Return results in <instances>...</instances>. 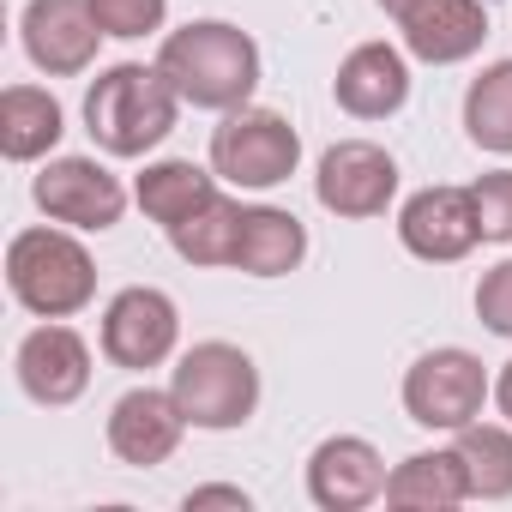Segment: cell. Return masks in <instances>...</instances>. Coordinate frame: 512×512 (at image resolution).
<instances>
[{
  "label": "cell",
  "instance_id": "1",
  "mask_svg": "<svg viewBox=\"0 0 512 512\" xmlns=\"http://www.w3.org/2000/svg\"><path fill=\"white\" fill-rule=\"evenodd\" d=\"M157 67L187 109H211V115H229L260 91V43L229 19H193L169 31Z\"/></svg>",
  "mask_w": 512,
  "mask_h": 512
},
{
  "label": "cell",
  "instance_id": "2",
  "mask_svg": "<svg viewBox=\"0 0 512 512\" xmlns=\"http://www.w3.org/2000/svg\"><path fill=\"white\" fill-rule=\"evenodd\" d=\"M175 115H181V97L163 79V67L115 61L85 91V133L109 157H145V151H157L175 133Z\"/></svg>",
  "mask_w": 512,
  "mask_h": 512
},
{
  "label": "cell",
  "instance_id": "3",
  "mask_svg": "<svg viewBox=\"0 0 512 512\" xmlns=\"http://www.w3.org/2000/svg\"><path fill=\"white\" fill-rule=\"evenodd\" d=\"M7 290L37 320H73L97 302V260L73 229H19L7 241Z\"/></svg>",
  "mask_w": 512,
  "mask_h": 512
},
{
  "label": "cell",
  "instance_id": "4",
  "mask_svg": "<svg viewBox=\"0 0 512 512\" xmlns=\"http://www.w3.org/2000/svg\"><path fill=\"white\" fill-rule=\"evenodd\" d=\"M169 392H175L187 428L229 434V428H247L253 410H260V368H253V356L241 344L205 338V344L181 350V362L169 368Z\"/></svg>",
  "mask_w": 512,
  "mask_h": 512
},
{
  "label": "cell",
  "instance_id": "5",
  "mask_svg": "<svg viewBox=\"0 0 512 512\" xmlns=\"http://www.w3.org/2000/svg\"><path fill=\"white\" fill-rule=\"evenodd\" d=\"M302 163V133L278 115V109H229L217 127H211V169L217 181L229 187H247V193H266V187H284Z\"/></svg>",
  "mask_w": 512,
  "mask_h": 512
},
{
  "label": "cell",
  "instance_id": "6",
  "mask_svg": "<svg viewBox=\"0 0 512 512\" xmlns=\"http://www.w3.org/2000/svg\"><path fill=\"white\" fill-rule=\"evenodd\" d=\"M488 392L494 386H488L482 356L446 344V350H428V356L410 362V374H404V416L416 428H428V434H458V428H470L482 416Z\"/></svg>",
  "mask_w": 512,
  "mask_h": 512
},
{
  "label": "cell",
  "instance_id": "7",
  "mask_svg": "<svg viewBox=\"0 0 512 512\" xmlns=\"http://www.w3.org/2000/svg\"><path fill=\"white\" fill-rule=\"evenodd\" d=\"M31 199L49 223H67V229H115L121 211H127V187L115 169H103L97 157H49L43 175L31 181Z\"/></svg>",
  "mask_w": 512,
  "mask_h": 512
},
{
  "label": "cell",
  "instance_id": "8",
  "mask_svg": "<svg viewBox=\"0 0 512 512\" xmlns=\"http://www.w3.org/2000/svg\"><path fill=\"white\" fill-rule=\"evenodd\" d=\"M314 199L332 217H386V205L398 199V157L374 139H338L320 157Z\"/></svg>",
  "mask_w": 512,
  "mask_h": 512
},
{
  "label": "cell",
  "instance_id": "9",
  "mask_svg": "<svg viewBox=\"0 0 512 512\" xmlns=\"http://www.w3.org/2000/svg\"><path fill=\"white\" fill-rule=\"evenodd\" d=\"M175 344H181V314L163 290L133 284L103 308V356L115 368H127V374L163 368L175 356Z\"/></svg>",
  "mask_w": 512,
  "mask_h": 512
},
{
  "label": "cell",
  "instance_id": "10",
  "mask_svg": "<svg viewBox=\"0 0 512 512\" xmlns=\"http://www.w3.org/2000/svg\"><path fill=\"white\" fill-rule=\"evenodd\" d=\"M380 13L404 31V49L428 67H458L488 37L482 0H380Z\"/></svg>",
  "mask_w": 512,
  "mask_h": 512
},
{
  "label": "cell",
  "instance_id": "11",
  "mask_svg": "<svg viewBox=\"0 0 512 512\" xmlns=\"http://www.w3.org/2000/svg\"><path fill=\"white\" fill-rule=\"evenodd\" d=\"M398 241H404V253H416L428 266L464 260V253L482 241L470 187H422V193H410L404 211H398Z\"/></svg>",
  "mask_w": 512,
  "mask_h": 512
},
{
  "label": "cell",
  "instance_id": "12",
  "mask_svg": "<svg viewBox=\"0 0 512 512\" xmlns=\"http://www.w3.org/2000/svg\"><path fill=\"white\" fill-rule=\"evenodd\" d=\"M19 37H25V55H31L37 73L73 79L97 61L103 25L91 13V0H31L25 19H19Z\"/></svg>",
  "mask_w": 512,
  "mask_h": 512
},
{
  "label": "cell",
  "instance_id": "13",
  "mask_svg": "<svg viewBox=\"0 0 512 512\" xmlns=\"http://www.w3.org/2000/svg\"><path fill=\"white\" fill-rule=\"evenodd\" d=\"M386 458L374 452V440L362 434H332L314 446L308 458V500L320 512H362L374 500H386Z\"/></svg>",
  "mask_w": 512,
  "mask_h": 512
},
{
  "label": "cell",
  "instance_id": "14",
  "mask_svg": "<svg viewBox=\"0 0 512 512\" xmlns=\"http://www.w3.org/2000/svg\"><path fill=\"white\" fill-rule=\"evenodd\" d=\"M13 368H19V386H25L31 404L61 410V404H73V398H85V386H91V344H85L73 326L49 320V326L25 332Z\"/></svg>",
  "mask_w": 512,
  "mask_h": 512
},
{
  "label": "cell",
  "instance_id": "15",
  "mask_svg": "<svg viewBox=\"0 0 512 512\" xmlns=\"http://www.w3.org/2000/svg\"><path fill=\"white\" fill-rule=\"evenodd\" d=\"M181 434H187V416H181L175 392L133 386V392H121L115 410H109V452H115L121 464H133V470L169 464L175 446H181Z\"/></svg>",
  "mask_w": 512,
  "mask_h": 512
},
{
  "label": "cell",
  "instance_id": "16",
  "mask_svg": "<svg viewBox=\"0 0 512 512\" xmlns=\"http://www.w3.org/2000/svg\"><path fill=\"white\" fill-rule=\"evenodd\" d=\"M332 97L344 115L356 121H386L410 103V61L404 49L392 43H356L344 61H338V79H332Z\"/></svg>",
  "mask_w": 512,
  "mask_h": 512
},
{
  "label": "cell",
  "instance_id": "17",
  "mask_svg": "<svg viewBox=\"0 0 512 512\" xmlns=\"http://www.w3.org/2000/svg\"><path fill=\"white\" fill-rule=\"evenodd\" d=\"M308 260V229L284 205H247L241 211V241H235V272L247 278H290Z\"/></svg>",
  "mask_w": 512,
  "mask_h": 512
},
{
  "label": "cell",
  "instance_id": "18",
  "mask_svg": "<svg viewBox=\"0 0 512 512\" xmlns=\"http://www.w3.org/2000/svg\"><path fill=\"white\" fill-rule=\"evenodd\" d=\"M470 500V476L458 446H434V452H410L404 464H392L386 476V506L398 512H452Z\"/></svg>",
  "mask_w": 512,
  "mask_h": 512
},
{
  "label": "cell",
  "instance_id": "19",
  "mask_svg": "<svg viewBox=\"0 0 512 512\" xmlns=\"http://www.w3.org/2000/svg\"><path fill=\"white\" fill-rule=\"evenodd\" d=\"M223 187H217V169H199L193 157H157V163H145L139 169V181H133V199H139V211L151 217V223H163V229H175V223H187L199 205H211Z\"/></svg>",
  "mask_w": 512,
  "mask_h": 512
},
{
  "label": "cell",
  "instance_id": "20",
  "mask_svg": "<svg viewBox=\"0 0 512 512\" xmlns=\"http://www.w3.org/2000/svg\"><path fill=\"white\" fill-rule=\"evenodd\" d=\"M67 115L43 85H7L0 91V151L13 163H37L61 145Z\"/></svg>",
  "mask_w": 512,
  "mask_h": 512
},
{
  "label": "cell",
  "instance_id": "21",
  "mask_svg": "<svg viewBox=\"0 0 512 512\" xmlns=\"http://www.w3.org/2000/svg\"><path fill=\"white\" fill-rule=\"evenodd\" d=\"M464 133L476 151L512 157V61H488L464 91Z\"/></svg>",
  "mask_w": 512,
  "mask_h": 512
},
{
  "label": "cell",
  "instance_id": "22",
  "mask_svg": "<svg viewBox=\"0 0 512 512\" xmlns=\"http://www.w3.org/2000/svg\"><path fill=\"white\" fill-rule=\"evenodd\" d=\"M464 476H470V500H512V422H470L452 434Z\"/></svg>",
  "mask_w": 512,
  "mask_h": 512
},
{
  "label": "cell",
  "instance_id": "23",
  "mask_svg": "<svg viewBox=\"0 0 512 512\" xmlns=\"http://www.w3.org/2000/svg\"><path fill=\"white\" fill-rule=\"evenodd\" d=\"M241 211L229 193H217L211 205H199L187 223L169 229V247L181 253L187 266H235V241H241Z\"/></svg>",
  "mask_w": 512,
  "mask_h": 512
},
{
  "label": "cell",
  "instance_id": "24",
  "mask_svg": "<svg viewBox=\"0 0 512 512\" xmlns=\"http://www.w3.org/2000/svg\"><path fill=\"white\" fill-rule=\"evenodd\" d=\"M91 13H97L103 37H121V43H133V37H151V31H163V19H169V0H91Z\"/></svg>",
  "mask_w": 512,
  "mask_h": 512
},
{
  "label": "cell",
  "instance_id": "25",
  "mask_svg": "<svg viewBox=\"0 0 512 512\" xmlns=\"http://www.w3.org/2000/svg\"><path fill=\"white\" fill-rule=\"evenodd\" d=\"M470 199H476V223H482V241H512V169H488L470 181Z\"/></svg>",
  "mask_w": 512,
  "mask_h": 512
},
{
  "label": "cell",
  "instance_id": "26",
  "mask_svg": "<svg viewBox=\"0 0 512 512\" xmlns=\"http://www.w3.org/2000/svg\"><path fill=\"white\" fill-rule=\"evenodd\" d=\"M476 320L494 338H512V260H500V266L482 272V284H476Z\"/></svg>",
  "mask_w": 512,
  "mask_h": 512
},
{
  "label": "cell",
  "instance_id": "27",
  "mask_svg": "<svg viewBox=\"0 0 512 512\" xmlns=\"http://www.w3.org/2000/svg\"><path fill=\"white\" fill-rule=\"evenodd\" d=\"M187 512H205V506H229V512H247L253 506V494L247 488H235V482H205V488H187V500H181Z\"/></svg>",
  "mask_w": 512,
  "mask_h": 512
},
{
  "label": "cell",
  "instance_id": "28",
  "mask_svg": "<svg viewBox=\"0 0 512 512\" xmlns=\"http://www.w3.org/2000/svg\"><path fill=\"white\" fill-rule=\"evenodd\" d=\"M494 404H500V416L512 422V362L500 368V380H494Z\"/></svg>",
  "mask_w": 512,
  "mask_h": 512
}]
</instances>
